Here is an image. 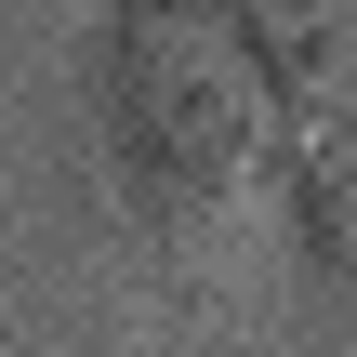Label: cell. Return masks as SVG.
<instances>
[{
	"instance_id": "cell-1",
	"label": "cell",
	"mask_w": 357,
	"mask_h": 357,
	"mask_svg": "<svg viewBox=\"0 0 357 357\" xmlns=\"http://www.w3.org/2000/svg\"><path fill=\"white\" fill-rule=\"evenodd\" d=\"M93 146L146 238H199L225 199L265 185L278 106L252 93V66L225 40H199L172 13H106L93 26Z\"/></svg>"
},
{
	"instance_id": "cell-2",
	"label": "cell",
	"mask_w": 357,
	"mask_h": 357,
	"mask_svg": "<svg viewBox=\"0 0 357 357\" xmlns=\"http://www.w3.org/2000/svg\"><path fill=\"white\" fill-rule=\"evenodd\" d=\"M106 13H172L199 40H225L252 66V93L278 106V132L357 93V0H106Z\"/></svg>"
},
{
	"instance_id": "cell-3",
	"label": "cell",
	"mask_w": 357,
	"mask_h": 357,
	"mask_svg": "<svg viewBox=\"0 0 357 357\" xmlns=\"http://www.w3.org/2000/svg\"><path fill=\"white\" fill-rule=\"evenodd\" d=\"M265 185H278V238H291V278H305L318 331H357V93H331L318 119L278 132Z\"/></svg>"
}]
</instances>
